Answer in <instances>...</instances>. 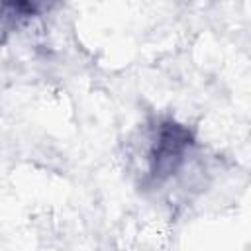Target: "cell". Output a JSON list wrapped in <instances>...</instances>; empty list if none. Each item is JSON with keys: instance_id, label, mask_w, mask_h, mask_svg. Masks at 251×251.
I'll return each instance as SVG.
<instances>
[{"instance_id": "1", "label": "cell", "mask_w": 251, "mask_h": 251, "mask_svg": "<svg viewBox=\"0 0 251 251\" xmlns=\"http://www.w3.org/2000/svg\"><path fill=\"white\" fill-rule=\"evenodd\" d=\"M188 145H190V133L184 127H180L173 122L163 124L159 129L153 153H151L153 175L155 176L171 175L176 169V163L182 159Z\"/></svg>"}]
</instances>
